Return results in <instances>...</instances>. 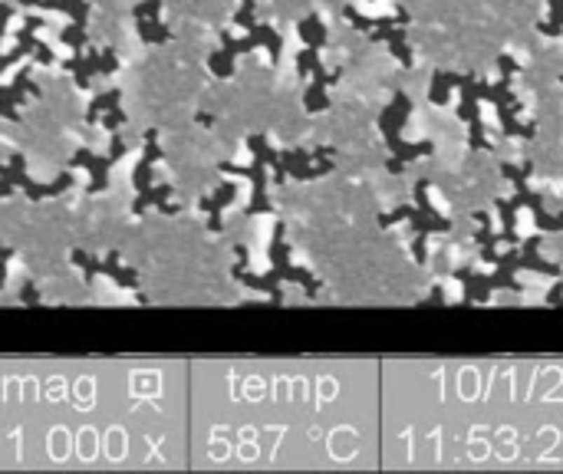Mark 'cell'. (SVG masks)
Returning a JSON list of instances; mask_svg holds the SVG:
<instances>
[{
  "instance_id": "obj_1",
  "label": "cell",
  "mask_w": 563,
  "mask_h": 474,
  "mask_svg": "<svg viewBox=\"0 0 563 474\" xmlns=\"http://www.w3.org/2000/svg\"><path fill=\"white\" fill-rule=\"evenodd\" d=\"M69 260H73V264L83 270L86 283H93L99 273H102V277H112V283H116L119 290L139 293V273H135L129 264H122V257L116 254V250H112V254H106V257H93V254H86V250H73V254H69Z\"/></svg>"
},
{
  "instance_id": "obj_2",
  "label": "cell",
  "mask_w": 563,
  "mask_h": 474,
  "mask_svg": "<svg viewBox=\"0 0 563 474\" xmlns=\"http://www.w3.org/2000/svg\"><path fill=\"white\" fill-rule=\"evenodd\" d=\"M112 158L109 155H96V151H89V149H76L73 151V158L66 162V168H86L89 172V194H99V191H106L109 188V168H112Z\"/></svg>"
},
{
  "instance_id": "obj_3",
  "label": "cell",
  "mask_w": 563,
  "mask_h": 474,
  "mask_svg": "<svg viewBox=\"0 0 563 474\" xmlns=\"http://www.w3.org/2000/svg\"><path fill=\"white\" fill-rule=\"evenodd\" d=\"M234 198H238V184H234V182H221V188H217L215 194H208V198H201V201H198V208L208 215V231H211V234H217V231L224 227V224H221V211H224V208H228Z\"/></svg>"
},
{
  "instance_id": "obj_4",
  "label": "cell",
  "mask_w": 563,
  "mask_h": 474,
  "mask_svg": "<svg viewBox=\"0 0 563 474\" xmlns=\"http://www.w3.org/2000/svg\"><path fill=\"white\" fill-rule=\"evenodd\" d=\"M175 194L172 184H152V188H145V191H135V201H132V215L142 217L149 208H158L165 205L168 198Z\"/></svg>"
},
{
  "instance_id": "obj_5",
  "label": "cell",
  "mask_w": 563,
  "mask_h": 474,
  "mask_svg": "<svg viewBox=\"0 0 563 474\" xmlns=\"http://www.w3.org/2000/svg\"><path fill=\"white\" fill-rule=\"evenodd\" d=\"M119 102H122L119 89H102V93H96V96H93V102H89V109H86V126H96L99 118L106 116L109 109H116Z\"/></svg>"
},
{
  "instance_id": "obj_6",
  "label": "cell",
  "mask_w": 563,
  "mask_h": 474,
  "mask_svg": "<svg viewBox=\"0 0 563 474\" xmlns=\"http://www.w3.org/2000/svg\"><path fill=\"white\" fill-rule=\"evenodd\" d=\"M135 33L142 36V43H168L175 33L165 27L158 17H145V20H135Z\"/></svg>"
},
{
  "instance_id": "obj_7",
  "label": "cell",
  "mask_w": 563,
  "mask_h": 474,
  "mask_svg": "<svg viewBox=\"0 0 563 474\" xmlns=\"http://www.w3.org/2000/svg\"><path fill=\"white\" fill-rule=\"evenodd\" d=\"M60 43L69 50V53H79V50H86V23H66L63 30H60Z\"/></svg>"
},
{
  "instance_id": "obj_8",
  "label": "cell",
  "mask_w": 563,
  "mask_h": 474,
  "mask_svg": "<svg viewBox=\"0 0 563 474\" xmlns=\"http://www.w3.org/2000/svg\"><path fill=\"white\" fill-rule=\"evenodd\" d=\"M297 30H300V36H304V40H306V46H316V50L323 46V40H326V30H323V27H320V17H316V13H313V17H306V20L300 23Z\"/></svg>"
},
{
  "instance_id": "obj_9",
  "label": "cell",
  "mask_w": 563,
  "mask_h": 474,
  "mask_svg": "<svg viewBox=\"0 0 563 474\" xmlns=\"http://www.w3.org/2000/svg\"><path fill=\"white\" fill-rule=\"evenodd\" d=\"M208 69L215 76H221V79H231L234 76V56L228 50H217V53L208 56Z\"/></svg>"
},
{
  "instance_id": "obj_10",
  "label": "cell",
  "mask_w": 563,
  "mask_h": 474,
  "mask_svg": "<svg viewBox=\"0 0 563 474\" xmlns=\"http://www.w3.org/2000/svg\"><path fill=\"white\" fill-rule=\"evenodd\" d=\"M152 168H155V165H149V162L135 165V172H132V188H135V191H145V188H152V184H155Z\"/></svg>"
},
{
  "instance_id": "obj_11",
  "label": "cell",
  "mask_w": 563,
  "mask_h": 474,
  "mask_svg": "<svg viewBox=\"0 0 563 474\" xmlns=\"http://www.w3.org/2000/svg\"><path fill=\"white\" fill-rule=\"evenodd\" d=\"M112 162H122L126 155H129V142H126V135L122 132H109V151H106Z\"/></svg>"
},
{
  "instance_id": "obj_12",
  "label": "cell",
  "mask_w": 563,
  "mask_h": 474,
  "mask_svg": "<svg viewBox=\"0 0 563 474\" xmlns=\"http://www.w3.org/2000/svg\"><path fill=\"white\" fill-rule=\"evenodd\" d=\"M33 63H36V66H53L56 63V53H53V46H50V43H46V40H40V36H36V43H33Z\"/></svg>"
},
{
  "instance_id": "obj_13",
  "label": "cell",
  "mask_w": 563,
  "mask_h": 474,
  "mask_svg": "<svg viewBox=\"0 0 563 474\" xmlns=\"http://www.w3.org/2000/svg\"><path fill=\"white\" fill-rule=\"evenodd\" d=\"M162 13V0H142L132 7V20H145V17H158Z\"/></svg>"
},
{
  "instance_id": "obj_14",
  "label": "cell",
  "mask_w": 563,
  "mask_h": 474,
  "mask_svg": "<svg viewBox=\"0 0 563 474\" xmlns=\"http://www.w3.org/2000/svg\"><path fill=\"white\" fill-rule=\"evenodd\" d=\"M126 122H129V112L116 106V109H109L106 116H102V129H106V132H116L119 126H126Z\"/></svg>"
},
{
  "instance_id": "obj_15",
  "label": "cell",
  "mask_w": 563,
  "mask_h": 474,
  "mask_svg": "<svg viewBox=\"0 0 563 474\" xmlns=\"http://www.w3.org/2000/svg\"><path fill=\"white\" fill-rule=\"evenodd\" d=\"M20 300L30 303V306H36V303H40V293H36V287H33V283H23V287H20Z\"/></svg>"
},
{
  "instance_id": "obj_16",
  "label": "cell",
  "mask_w": 563,
  "mask_h": 474,
  "mask_svg": "<svg viewBox=\"0 0 563 474\" xmlns=\"http://www.w3.org/2000/svg\"><path fill=\"white\" fill-rule=\"evenodd\" d=\"M46 27L43 17H36V13H30V17H23V30H30V33H40Z\"/></svg>"
},
{
  "instance_id": "obj_17",
  "label": "cell",
  "mask_w": 563,
  "mask_h": 474,
  "mask_svg": "<svg viewBox=\"0 0 563 474\" xmlns=\"http://www.w3.org/2000/svg\"><path fill=\"white\" fill-rule=\"evenodd\" d=\"M11 17H13V7H11V4H0V23L7 27V23H11Z\"/></svg>"
},
{
  "instance_id": "obj_18",
  "label": "cell",
  "mask_w": 563,
  "mask_h": 474,
  "mask_svg": "<svg viewBox=\"0 0 563 474\" xmlns=\"http://www.w3.org/2000/svg\"><path fill=\"white\" fill-rule=\"evenodd\" d=\"M198 126H205V129H211V126H215V116H211V112H198Z\"/></svg>"
}]
</instances>
